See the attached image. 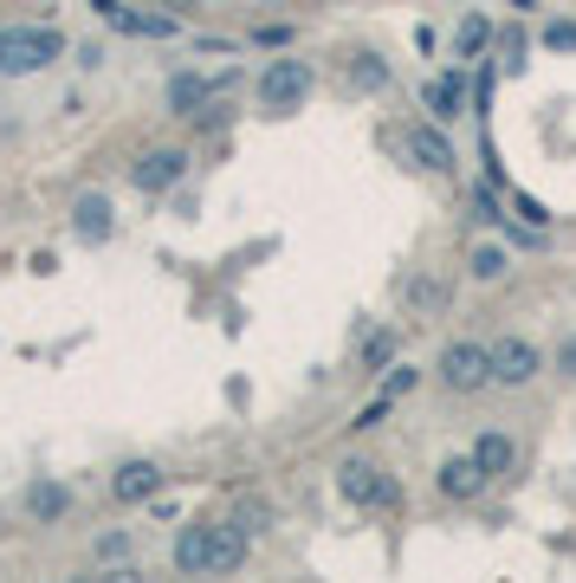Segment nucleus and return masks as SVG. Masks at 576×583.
<instances>
[{
  "label": "nucleus",
  "instance_id": "f257e3e1",
  "mask_svg": "<svg viewBox=\"0 0 576 583\" xmlns=\"http://www.w3.org/2000/svg\"><path fill=\"white\" fill-rule=\"evenodd\" d=\"M337 493H344V505H356V512H395V505H402L395 473L376 461H363V454H350V461L337 466Z\"/></svg>",
  "mask_w": 576,
  "mask_h": 583
},
{
  "label": "nucleus",
  "instance_id": "f03ea898",
  "mask_svg": "<svg viewBox=\"0 0 576 583\" xmlns=\"http://www.w3.org/2000/svg\"><path fill=\"white\" fill-rule=\"evenodd\" d=\"M311 84H317L311 59H299V52H285V59H266V66H260V111H272V117L299 111V104L311 98Z\"/></svg>",
  "mask_w": 576,
  "mask_h": 583
},
{
  "label": "nucleus",
  "instance_id": "7ed1b4c3",
  "mask_svg": "<svg viewBox=\"0 0 576 583\" xmlns=\"http://www.w3.org/2000/svg\"><path fill=\"white\" fill-rule=\"evenodd\" d=\"M434 376H441V389H454V395H479V389H493V344L454 338V344L434 356Z\"/></svg>",
  "mask_w": 576,
  "mask_h": 583
},
{
  "label": "nucleus",
  "instance_id": "20e7f679",
  "mask_svg": "<svg viewBox=\"0 0 576 583\" xmlns=\"http://www.w3.org/2000/svg\"><path fill=\"white\" fill-rule=\"evenodd\" d=\"M65 59V33L59 27H7V78L46 72Z\"/></svg>",
  "mask_w": 576,
  "mask_h": 583
},
{
  "label": "nucleus",
  "instance_id": "39448f33",
  "mask_svg": "<svg viewBox=\"0 0 576 583\" xmlns=\"http://www.w3.org/2000/svg\"><path fill=\"white\" fill-rule=\"evenodd\" d=\"M402 143H408V162L427 169V175H454V169H461V155H454V143H447V123H434V117L408 123Z\"/></svg>",
  "mask_w": 576,
  "mask_h": 583
},
{
  "label": "nucleus",
  "instance_id": "423d86ee",
  "mask_svg": "<svg viewBox=\"0 0 576 583\" xmlns=\"http://www.w3.org/2000/svg\"><path fill=\"white\" fill-rule=\"evenodd\" d=\"M544 370V350L532 338H499L493 344V383L499 389H525Z\"/></svg>",
  "mask_w": 576,
  "mask_h": 583
},
{
  "label": "nucleus",
  "instance_id": "0eeeda50",
  "mask_svg": "<svg viewBox=\"0 0 576 583\" xmlns=\"http://www.w3.org/2000/svg\"><path fill=\"white\" fill-rule=\"evenodd\" d=\"M182 175H189V150H150V155H137V162H130L137 194H169Z\"/></svg>",
  "mask_w": 576,
  "mask_h": 583
},
{
  "label": "nucleus",
  "instance_id": "6e6552de",
  "mask_svg": "<svg viewBox=\"0 0 576 583\" xmlns=\"http://www.w3.org/2000/svg\"><path fill=\"white\" fill-rule=\"evenodd\" d=\"M434 486H441V500L473 505L479 493H486V486H493V473L473 461V448H466V454H454V461H441V480H434Z\"/></svg>",
  "mask_w": 576,
  "mask_h": 583
},
{
  "label": "nucleus",
  "instance_id": "1a4fd4ad",
  "mask_svg": "<svg viewBox=\"0 0 576 583\" xmlns=\"http://www.w3.org/2000/svg\"><path fill=\"white\" fill-rule=\"evenodd\" d=\"M91 7H98L104 27H117V33H130V39H169L175 33V13H137V7H123V0H91Z\"/></svg>",
  "mask_w": 576,
  "mask_h": 583
},
{
  "label": "nucleus",
  "instance_id": "9d476101",
  "mask_svg": "<svg viewBox=\"0 0 576 583\" xmlns=\"http://www.w3.org/2000/svg\"><path fill=\"white\" fill-rule=\"evenodd\" d=\"M155 493H162V466L155 461H123L111 473V500L117 505H150Z\"/></svg>",
  "mask_w": 576,
  "mask_h": 583
},
{
  "label": "nucleus",
  "instance_id": "9b49d317",
  "mask_svg": "<svg viewBox=\"0 0 576 583\" xmlns=\"http://www.w3.org/2000/svg\"><path fill=\"white\" fill-rule=\"evenodd\" d=\"M72 233L84 240V247H104V240L117 233L111 194H78V208H72Z\"/></svg>",
  "mask_w": 576,
  "mask_h": 583
},
{
  "label": "nucleus",
  "instance_id": "f8f14e48",
  "mask_svg": "<svg viewBox=\"0 0 576 583\" xmlns=\"http://www.w3.org/2000/svg\"><path fill=\"white\" fill-rule=\"evenodd\" d=\"M402 299H408V311H415V318H447V305H454V285H447L441 272H415Z\"/></svg>",
  "mask_w": 576,
  "mask_h": 583
},
{
  "label": "nucleus",
  "instance_id": "ddd939ff",
  "mask_svg": "<svg viewBox=\"0 0 576 583\" xmlns=\"http://www.w3.org/2000/svg\"><path fill=\"white\" fill-rule=\"evenodd\" d=\"M473 461L486 466L493 480H505V473H518V441L505 428H486V434H473Z\"/></svg>",
  "mask_w": 576,
  "mask_h": 583
},
{
  "label": "nucleus",
  "instance_id": "4468645a",
  "mask_svg": "<svg viewBox=\"0 0 576 583\" xmlns=\"http://www.w3.org/2000/svg\"><path fill=\"white\" fill-rule=\"evenodd\" d=\"M214 91H221V84H208L201 72H175V78H169V111L194 123V117L214 104Z\"/></svg>",
  "mask_w": 576,
  "mask_h": 583
},
{
  "label": "nucleus",
  "instance_id": "2eb2a0df",
  "mask_svg": "<svg viewBox=\"0 0 576 583\" xmlns=\"http://www.w3.org/2000/svg\"><path fill=\"white\" fill-rule=\"evenodd\" d=\"M461 91H466V72H447V78H434L422 91V104H427V117L434 123H454L461 117Z\"/></svg>",
  "mask_w": 576,
  "mask_h": 583
},
{
  "label": "nucleus",
  "instance_id": "dca6fc26",
  "mask_svg": "<svg viewBox=\"0 0 576 583\" xmlns=\"http://www.w3.org/2000/svg\"><path fill=\"white\" fill-rule=\"evenodd\" d=\"M466 272H473L479 285H499L505 272H512V260H505V247H493V240H479V247H466Z\"/></svg>",
  "mask_w": 576,
  "mask_h": 583
},
{
  "label": "nucleus",
  "instance_id": "f3484780",
  "mask_svg": "<svg viewBox=\"0 0 576 583\" xmlns=\"http://www.w3.org/2000/svg\"><path fill=\"white\" fill-rule=\"evenodd\" d=\"M388 59H376V52H356V59H350V84H356V91H370V98H376V91H388Z\"/></svg>",
  "mask_w": 576,
  "mask_h": 583
},
{
  "label": "nucleus",
  "instance_id": "a211bd4d",
  "mask_svg": "<svg viewBox=\"0 0 576 583\" xmlns=\"http://www.w3.org/2000/svg\"><path fill=\"white\" fill-rule=\"evenodd\" d=\"M493 33H499V27H493L486 13H466V20H461V33H454V46H461V59H479V52L493 46Z\"/></svg>",
  "mask_w": 576,
  "mask_h": 583
},
{
  "label": "nucleus",
  "instance_id": "6ab92c4d",
  "mask_svg": "<svg viewBox=\"0 0 576 583\" xmlns=\"http://www.w3.org/2000/svg\"><path fill=\"white\" fill-rule=\"evenodd\" d=\"M395 350H402L395 331H370V338H363V370H370V376H383L388 363H395Z\"/></svg>",
  "mask_w": 576,
  "mask_h": 583
},
{
  "label": "nucleus",
  "instance_id": "aec40b11",
  "mask_svg": "<svg viewBox=\"0 0 576 583\" xmlns=\"http://www.w3.org/2000/svg\"><path fill=\"white\" fill-rule=\"evenodd\" d=\"M27 505H33V519H65V505H72V493H65L59 480H39L33 493H27Z\"/></svg>",
  "mask_w": 576,
  "mask_h": 583
},
{
  "label": "nucleus",
  "instance_id": "412c9836",
  "mask_svg": "<svg viewBox=\"0 0 576 583\" xmlns=\"http://www.w3.org/2000/svg\"><path fill=\"white\" fill-rule=\"evenodd\" d=\"M493 46H499V66H505V72H525V27H518V20H512V27H499V33H493Z\"/></svg>",
  "mask_w": 576,
  "mask_h": 583
},
{
  "label": "nucleus",
  "instance_id": "4be33fe9",
  "mask_svg": "<svg viewBox=\"0 0 576 583\" xmlns=\"http://www.w3.org/2000/svg\"><path fill=\"white\" fill-rule=\"evenodd\" d=\"M408 389H422V370H415V363H388L383 370V395L388 402H402Z\"/></svg>",
  "mask_w": 576,
  "mask_h": 583
},
{
  "label": "nucleus",
  "instance_id": "5701e85b",
  "mask_svg": "<svg viewBox=\"0 0 576 583\" xmlns=\"http://www.w3.org/2000/svg\"><path fill=\"white\" fill-rule=\"evenodd\" d=\"M233 525H240V532H253V539H260V532H266V525H272V505L246 500V505H240V512H233Z\"/></svg>",
  "mask_w": 576,
  "mask_h": 583
},
{
  "label": "nucleus",
  "instance_id": "b1692460",
  "mask_svg": "<svg viewBox=\"0 0 576 583\" xmlns=\"http://www.w3.org/2000/svg\"><path fill=\"white\" fill-rule=\"evenodd\" d=\"M544 46H550V52H576V20H550V27H544Z\"/></svg>",
  "mask_w": 576,
  "mask_h": 583
},
{
  "label": "nucleus",
  "instance_id": "393cba45",
  "mask_svg": "<svg viewBox=\"0 0 576 583\" xmlns=\"http://www.w3.org/2000/svg\"><path fill=\"white\" fill-rule=\"evenodd\" d=\"M388 409H395V402H388V395H376V402H370V409H363V415H356L350 428H383V422H388Z\"/></svg>",
  "mask_w": 576,
  "mask_h": 583
},
{
  "label": "nucleus",
  "instance_id": "a878e982",
  "mask_svg": "<svg viewBox=\"0 0 576 583\" xmlns=\"http://www.w3.org/2000/svg\"><path fill=\"white\" fill-rule=\"evenodd\" d=\"M473 208H479V221H505L499 201H493V189H473Z\"/></svg>",
  "mask_w": 576,
  "mask_h": 583
},
{
  "label": "nucleus",
  "instance_id": "bb28decb",
  "mask_svg": "<svg viewBox=\"0 0 576 583\" xmlns=\"http://www.w3.org/2000/svg\"><path fill=\"white\" fill-rule=\"evenodd\" d=\"M557 370L576 383V338H564V344H557Z\"/></svg>",
  "mask_w": 576,
  "mask_h": 583
},
{
  "label": "nucleus",
  "instance_id": "cd10ccee",
  "mask_svg": "<svg viewBox=\"0 0 576 583\" xmlns=\"http://www.w3.org/2000/svg\"><path fill=\"white\" fill-rule=\"evenodd\" d=\"M78 66H84V72H98V66H104V46H91V39H84V46H78Z\"/></svg>",
  "mask_w": 576,
  "mask_h": 583
},
{
  "label": "nucleus",
  "instance_id": "c85d7f7f",
  "mask_svg": "<svg viewBox=\"0 0 576 583\" xmlns=\"http://www.w3.org/2000/svg\"><path fill=\"white\" fill-rule=\"evenodd\" d=\"M123 551H130V539H123V532H111V539L98 544V557H123Z\"/></svg>",
  "mask_w": 576,
  "mask_h": 583
},
{
  "label": "nucleus",
  "instance_id": "c756f323",
  "mask_svg": "<svg viewBox=\"0 0 576 583\" xmlns=\"http://www.w3.org/2000/svg\"><path fill=\"white\" fill-rule=\"evenodd\" d=\"M253 39H260V46H285V39H292V27H260Z\"/></svg>",
  "mask_w": 576,
  "mask_h": 583
},
{
  "label": "nucleus",
  "instance_id": "7c9ffc66",
  "mask_svg": "<svg viewBox=\"0 0 576 583\" xmlns=\"http://www.w3.org/2000/svg\"><path fill=\"white\" fill-rule=\"evenodd\" d=\"M505 7H512V13H518V20H525V13H538L544 0H505Z\"/></svg>",
  "mask_w": 576,
  "mask_h": 583
},
{
  "label": "nucleus",
  "instance_id": "2f4dec72",
  "mask_svg": "<svg viewBox=\"0 0 576 583\" xmlns=\"http://www.w3.org/2000/svg\"><path fill=\"white\" fill-rule=\"evenodd\" d=\"M162 7H169V13L182 20V13H194V7H201V0H162Z\"/></svg>",
  "mask_w": 576,
  "mask_h": 583
},
{
  "label": "nucleus",
  "instance_id": "473e14b6",
  "mask_svg": "<svg viewBox=\"0 0 576 583\" xmlns=\"http://www.w3.org/2000/svg\"><path fill=\"white\" fill-rule=\"evenodd\" d=\"M0 78H7V27H0Z\"/></svg>",
  "mask_w": 576,
  "mask_h": 583
}]
</instances>
